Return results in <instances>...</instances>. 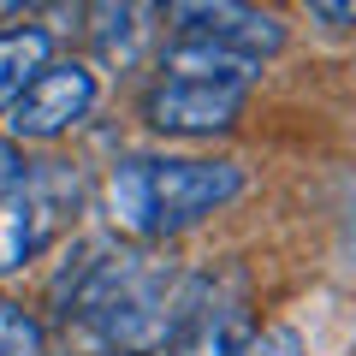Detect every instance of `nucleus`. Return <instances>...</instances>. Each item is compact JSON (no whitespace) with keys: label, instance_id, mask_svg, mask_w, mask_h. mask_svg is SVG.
Instances as JSON below:
<instances>
[{"label":"nucleus","instance_id":"1","mask_svg":"<svg viewBox=\"0 0 356 356\" xmlns=\"http://www.w3.org/2000/svg\"><path fill=\"white\" fill-rule=\"evenodd\" d=\"M65 321L83 332L95 350L107 356H143L172 344V332L191 321L202 285H191V303L172 309V267L149 261L137 250H107V243H83L77 261L54 280Z\"/></svg>","mask_w":356,"mask_h":356},{"label":"nucleus","instance_id":"2","mask_svg":"<svg viewBox=\"0 0 356 356\" xmlns=\"http://www.w3.org/2000/svg\"><path fill=\"white\" fill-rule=\"evenodd\" d=\"M238 191H243L238 161H154V154H131V161H113V172H107V214L131 238H166V232H184L202 214L226 208Z\"/></svg>","mask_w":356,"mask_h":356},{"label":"nucleus","instance_id":"3","mask_svg":"<svg viewBox=\"0 0 356 356\" xmlns=\"http://www.w3.org/2000/svg\"><path fill=\"white\" fill-rule=\"evenodd\" d=\"M95 95H102V83H95V72L83 60H54L30 89H18L13 102L0 107L6 113V137L13 143H54L89 119Z\"/></svg>","mask_w":356,"mask_h":356},{"label":"nucleus","instance_id":"4","mask_svg":"<svg viewBox=\"0 0 356 356\" xmlns=\"http://www.w3.org/2000/svg\"><path fill=\"white\" fill-rule=\"evenodd\" d=\"M65 196H77V178L60 161H36V184L18 196H0V273L24 267L54 238L65 214Z\"/></svg>","mask_w":356,"mask_h":356},{"label":"nucleus","instance_id":"5","mask_svg":"<svg viewBox=\"0 0 356 356\" xmlns=\"http://www.w3.org/2000/svg\"><path fill=\"white\" fill-rule=\"evenodd\" d=\"M178 36H196V42H220V48L243 54V60L261 65L267 54L285 48V24L273 13H255V6H238V0H178L172 13Z\"/></svg>","mask_w":356,"mask_h":356},{"label":"nucleus","instance_id":"6","mask_svg":"<svg viewBox=\"0 0 356 356\" xmlns=\"http://www.w3.org/2000/svg\"><path fill=\"white\" fill-rule=\"evenodd\" d=\"M243 113V89L232 83H184V77H161L143 102V119L166 137H214Z\"/></svg>","mask_w":356,"mask_h":356},{"label":"nucleus","instance_id":"7","mask_svg":"<svg viewBox=\"0 0 356 356\" xmlns=\"http://www.w3.org/2000/svg\"><path fill=\"white\" fill-rule=\"evenodd\" d=\"M161 65H166V77H184V83H232V89H243L255 77V60L220 48V42H196V36H178L172 48L161 54Z\"/></svg>","mask_w":356,"mask_h":356},{"label":"nucleus","instance_id":"8","mask_svg":"<svg viewBox=\"0 0 356 356\" xmlns=\"http://www.w3.org/2000/svg\"><path fill=\"white\" fill-rule=\"evenodd\" d=\"M48 65H54V30H42V24L0 30V107L13 102L18 89H30Z\"/></svg>","mask_w":356,"mask_h":356},{"label":"nucleus","instance_id":"9","mask_svg":"<svg viewBox=\"0 0 356 356\" xmlns=\"http://www.w3.org/2000/svg\"><path fill=\"white\" fill-rule=\"evenodd\" d=\"M172 350H178V356H238V315L196 297L191 321L172 332Z\"/></svg>","mask_w":356,"mask_h":356},{"label":"nucleus","instance_id":"10","mask_svg":"<svg viewBox=\"0 0 356 356\" xmlns=\"http://www.w3.org/2000/svg\"><path fill=\"white\" fill-rule=\"evenodd\" d=\"M42 350H48V332H42V321L30 315L24 303L0 297V356H42Z\"/></svg>","mask_w":356,"mask_h":356},{"label":"nucleus","instance_id":"11","mask_svg":"<svg viewBox=\"0 0 356 356\" xmlns=\"http://www.w3.org/2000/svg\"><path fill=\"white\" fill-rule=\"evenodd\" d=\"M95 42H102L107 54H119V60H131V36L143 30V18H149V6H95Z\"/></svg>","mask_w":356,"mask_h":356},{"label":"nucleus","instance_id":"12","mask_svg":"<svg viewBox=\"0 0 356 356\" xmlns=\"http://www.w3.org/2000/svg\"><path fill=\"white\" fill-rule=\"evenodd\" d=\"M36 184V161L18 154V143H0V196H18Z\"/></svg>","mask_w":356,"mask_h":356},{"label":"nucleus","instance_id":"13","mask_svg":"<svg viewBox=\"0 0 356 356\" xmlns=\"http://www.w3.org/2000/svg\"><path fill=\"white\" fill-rule=\"evenodd\" d=\"M243 356H297V339L291 332H267V339H255Z\"/></svg>","mask_w":356,"mask_h":356},{"label":"nucleus","instance_id":"14","mask_svg":"<svg viewBox=\"0 0 356 356\" xmlns=\"http://www.w3.org/2000/svg\"><path fill=\"white\" fill-rule=\"evenodd\" d=\"M309 18H321V24H332V30H344V24H356V0H344V6H309Z\"/></svg>","mask_w":356,"mask_h":356}]
</instances>
